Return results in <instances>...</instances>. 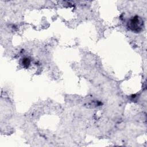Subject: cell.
<instances>
[{
    "label": "cell",
    "instance_id": "obj_1",
    "mask_svg": "<svg viewBox=\"0 0 147 147\" xmlns=\"http://www.w3.org/2000/svg\"><path fill=\"white\" fill-rule=\"evenodd\" d=\"M127 26L132 32L138 33L143 29L144 21L140 16H134L129 20L127 23Z\"/></svg>",
    "mask_w": 147,
    "mask_h": 147
},
{
    "label": "cell",
    "instance_id": "obj_2",
    "mask_svg": "<svg viewBox=\"0 0 147 147\" xmlns=\"http://www.w3.org/2000/svg\"><path fill=\"white\" fill-rule=\"evenodd\" d=\"M22 64L25 68H28L30 64V60L28 57H24L22 60Z\"/></svg>",
    "mask_w": 147,
    "mask_h": 147
}]
</instances>
